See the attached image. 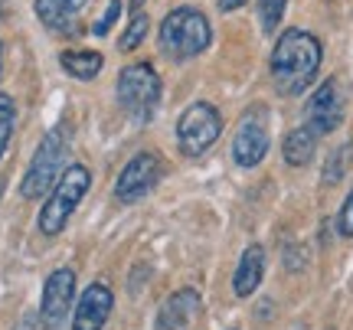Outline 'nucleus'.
<instances>
[{"mask_svg":"<svg viewBox=\"0 0 353 330\" xmlns=\"http://www.w3.org/2000/svg\"><path fill=\"white\" fill-rule=\"evenodd\" d=\"M337 232L343 239H353V190L347 193V200L341 206V216H337Z\"/></svg>","mask_w":353,"mask_h":330,"instance_id":"obj_21","label":"nucleus"},{"mask_svg":"<svg viewBox=\"0 0 353 330\" xmlns=\"http://www.w3.org/2000/svg\"><path fill=\"white\" fill-rule=\"evenodd\" d=\"M347 161H350V147H337L330 154L327 167H324V183H337L343 177V170H347Z\"/></svg>","mask_w":353,"mask_h":330,"instance_id":"obj_20","label":"nucleus"},{"mask_svg":"<svg viewBox=\"0 0 353 330\" xmlns=\"http://www.w3.org/2000/svg\"><path fill=\"white\" fill-rule=\"evenodd\" d=\"M285 7L288 0H259V20H262V30L265 33H275L281 17H285Z\"/></svg>","mask_w":353,"mask_h":330,"instance_id":"obj_19","label":"nucleus"},{"mask_svg":"<svg viewBox=\"0 0 353 330\" xmlns=\"http://www.w3.org/2000/svg\"><path fill=\"white\" fill-rule=\"evenodd\" d=\"M118 13H121V0H112V3H108V10H105V17L92 26V33H95V37H108V30H112L114 20H118Z\"/></svg>","mask_w":353,"mask_h":330,"instance_id":"obj_22","label":"nucleus"},{"mask_svg":"<svg viewBox=\"0 0 353 330\" xmlns=\"http://www.w3.org/2000/svg\"><path fill=\"white\" fill-rule=\"evenodd\" d=\"M242 3H245V0H219V10H223V13H229V10H239Z\"/></svg>","mask_w":353,"mask_h":330,"instance_id":"obj_23","label":"nucleus"},{"mask_svg":"<svg viewBox=\"0 0 353 330\" xmlns=\"http://www.w3.org/2000/svg\"><path fill=\"white\" fill-rule=\"evenodd\" d=\"M59 65H63V69L72 79H82V82H88V79H95L101 72L105 59H101V52L72 50V52H63V56H59Z\"/></svg>","mask_w":353,"mask_h":330,"instance_id":"obj_16","label":"nucleus"},{"mask_svg":"<svg viewBox=\"0 0 353 330\" xmlns=\"http://www.w3.org/2000/svg\"><path fill=\"white\" fill-rule=\"evenodd\" d=\"M324 50L307 30H285L272 50V79L281 95H301L317 79Z\"/></svg>","mask_w":353,"mask_h":330,"instance_id":"obj_1","label":"nucleus"},{"mask_svg":"<svg viewBox=\"0 0 353 330\" xmlns=\"http://www.w3.org/2000/svg\"><path fill=\"white\" fill-rule=\"evenodd\" d=\"M210 39H213L210 20L200 10H193V7H176V10L167 13L164 23H161V50L170 59L200 56L210 46Z\"/></svg>","mask_w":353,"mask_h":330,"instance_id":"obj_4","label":"nucleus"},{"mask_svg":"<svg viewBox=\"0 0 353 330\" xmlns=\"http://www.w3.org/2000/svg\"><path fill=\"white\" fill-rule=\"evenodd\" d=\"M0 52H3V50H0Z\"/></svg>","mask_w":353,"mask_h":330,"instance_id":"obj_25","label":"nucleus"},{"mask_svg":"<svg viewBox=\"0 0 353 330\" xmlns=\"http://www.w3.org/2000/svg\"><path fill=\"white\" fill-rule=\"evenodd\" d=\"M118 102L125 108L138 125L151 121L157 105H161V76L154 72L151 63H134V65H125L118 72Z\"/></svg>","mask_w":353,"mask_h":330,"instance_id":"obj_5","label":"nucleus"},{"mask_svg":"<svg viewBox=\"0 0 353 330\" xmlns=\"http://www.w3.org/2000/svg\"><path fill=\"white\" fill-rule=\"evenodd\" d=\"M88 187H92L88 167H82V164L65 167L63 177L56 180V187L50 190L46 203L39 209V219H37L39 232H43V236H59L65 229V223L72 219V213L79 209V203H82V196L88 193Z\"/></svg>","mask_w":353,"mask_h":330,"instance_id":"obj_3","label":"nucleus"},{"mask_svg":"<svg viewBox=\"0 0 353 330\" xmlns=\"http://www.w3.org/2000/svg\"><path fill=\"white\" fill-rule=\"evenodd\" d=\"M200 307H203L200 291L180 288V291H174L164 305H161V314H157L154 330H190L193 320L200 318Z\"/></svg>","mask_w":353,"mask_h":330,"instance_id":"obj_12","label":"nucleus"},{"mask_svg":"<svg viewBox=\"0 0 353 330\" xmlns=\"http://www.w3.org/2000/svg\"><path fill=\"white\" fill-rule=\"evenodd\" d=\"M223 134V114L210 102H193L176 121V144L187 157H200Z\"/></svg>","mask_w":353,"mask_h":330,"instance_id":"obj_6","label":"nucleus"},{"mask_svg":"<svg viewBox=\"0 0 353 330\" xmlns=\"http://www.w3.org/2000/svg\"><path fill=\"white\" fill-rule=\"evenodd\" d=\"M265 154H268V127H265V112L255 108L239 121V131L232 138V157L239 167H255L262 164Z\"/></svg>","mask_w":353,"mask_h":330,"instance_id":"obj_9","label":"nucleus"},{"mask_svg":"<svg viewBox=\"0 0 353 330\" xmlns=\"http://www.w3.org/2000/svg\"><path fill=\"white\" fill-rule=\"evenodd\" d=\"M314 151H317V134L307 125L294 127L288 138H285V147H281V154H285V161L291 167H307L314 161Z\"/></svg>","mask_w":353,"mask_h":330,"instance_id":"obj_14","label":"nucleus"},{"mask_svg":"<svg viewBox=\"0 0 353 330\" xmlns=\"http://www.w3.org/2000/svg\"><path fill=\"white\" fill-rule=\"evenodd\" d=\"M161 174H164L161 157L154 151H141L138 157H131L125 164V170L118 174V180H114V196H118L121 203H138V200H144V196L157 187Z\"/></svg>","mask_w":353,"mask_h":330,"instance_id":"obj_7","label":"nucleus"},{"mask_svg":"<svg viewBox=\"0 0 353 330\" xmlns=\"http://www.w3.org/2000/svg\"><path fill=\"white\" fill-rule=\"evenodd\" d=\"M343 121V99H341V82L337 79H327L321 89L311 95L307 102V127L314 131L317 138L321 134H330L337 131Z\"/></svg>","mask_w":353,"mask_h":330,"instance_id":"obj_10","label":"nucleus"},{"mask_svg":"<svg viewBox=\"0 0 353 330\" xmlns=\"http://www.w3.org/2000/svg\"><path fill=\"white\" fill-rule=\"evenodd\" d=\"M13 125H17V105H13L10 95L0 92V157H3L7 144L13 138Z\"/></svg>","mask_w":353,"mask_h":330,"instance_id":"obj_18","label":"nucleus"},{"mask_svg":"<svg viewBox=\"0 0 353 330\" xmlns=\"http://www.w3.org/2000/svg\"><path fill=\"white\" fill-rule=\"evenodd\" d=\"M141 7H144V0H131V10H134V13H138Z\"/></svg>","mask_w":353,"mask_h":330,"instance_id":"obj_24","label":"nucleus"},{"mask_svg":"<svg viewBox=\"0 0 353 330\" xmlns=\"http://www.w3.org/2000/svg\"><path fill=\"white\" fill-rule=\"evenodd\" d=\"M148 26H151V20H148V13L138 10L134 17H131V20H128L125 33H121V43H118V50H121V52L138 50V46H141V39L148 37Z\"/></svg>","mask_w":353,"mask_h":330,"instance_id":"obj_17","label":"nucleus"},{"mask_svg":"<svg viewBox=\"0 0 353 330\" xmlns=\"http://www.w3.org/2000/svg\"><path fill=\"white\" fill-rule=\"evenodd\" d=\"M262 275H265V252L262 245H249L239 258V268L232 275V291L239 298H249L255 294V288L262 285Z\"/></svg>","mask_w":353,"mask_h":330,"instance_id":"obj_13","label":"nucleus"},{"mask_svg":"<svg viewBox=\"0 0 353 330\" xmlns=\"http://www.w3.org/2000/svg\"><path fill=\"white\" fill-rule=\"evenodd\" d=\"M72 301H76V271L72 268H56L46 278V288H43V305H39L43 327L46 330L63 327L69 311H72Z\"/></svg>","mask_w":353,"mask_h":330,"instance_id":"obj_8","label":"nucleus"},{"mask_svg":"<svg viewBox=\"0 0 353 330\" xmlns=\"http://www.w3.org/2000/svg\"><path fill=\"white\" fill-rule=\"evenodd\" d=\"M69 141H72L69 125H56L52 131H46V138L39 141L37 154H33V161H30L23 174V183H20V196L23 200H39V196H46L56 187V180L63 177Z\"/></svg>","mask_w":353,"mask_h":330,"instance_id":"obj_2","label":"nucleus"},{"mask_svg":"<svg viewBox=\"0 0 353 330\" xmlns=\"http://www.w3.org/2000/svg\"><path fill=\"white\" fill-rule=\"evenodd\" d=\"M112 307H114V294L108 285H101V281L88 285L82 298H79L76 314H72V330H101L108 314H112Z\"/></svg>","mask_w":353,"mask_h":330,"instance_id":"obj_11","label":"nucleus"},{"mask_svg":"<svg viewBox=\"0 0 353 330\" xmlns=\"http://www.w3.org/2000/svg\"><path fill=\"white\" fill-rule=\"evenodd\" d=\"M85 7V0H37V17L50 30H63Z\"/></svg>","mask_w":353,"mask_h":330,"instance_id":"obj_15","label":"nucleus"}]
</instances>
